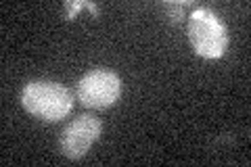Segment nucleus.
<instances>
[{"label": "nucleus", "instance_id": "f03ea898", "mask_svg": "<svg viewBox=\"0 0 251 167\" xmlns=\"http://www.w3.org/2000/svg\"><path fill=\"white\" fill-rule=\"evenodd\" d=\"M188 40L199 57L220 59L228 48V31L209 9H197L188 17Z\"/></svg>", "mask_w": 251, "mask_h": 167}, {"label": "nucleus", "instance_id": "39448f33", "mask_svg": "<svg viewBox=\"0 0 251 167\" xmlns=\"http://www.w3.org/2000/svg\"><path fill=\"white\" fill-rule=\"evenodd\" d=\"M184 6H186V2H163V11H166L170 21L178 25V23L184 19Z\"/></svg>", "mask_w": 251, "mask_h": 167}, {"label": "nucleus", "instance_id": "423d86ee", "mask_svg": "<svg viewBox=\"0 0 251 167\" xmlns=\"http://www.w3.org/2000/svg\"><path fill=\"white\" fill-rule=\"evenodd\" d=\"M90 2H65V9H67V19H75V15L80 13L84 6L88 9Z\"/></svg>", "mask_w": 251, "mask_h": 167}, {"label": "nucleus", "instance_id": "f257e3e1", "mask_svg": "<svg viewBox=\"0 0 251 167\" xmlns=\"http://www.w3.org/2000/svg\"><path fill=\"white\" fill-rule=\"evenodd\" d=\"M21 105L29 115L42 121H61L74 109V94L59 82L34 79L21 92Z\"/></svg>", "mask_w": 251, "mask_h": 167}, {"label": "nucleus", "instance_id": "20e7f679", "mask_svg": "<svg viewBox=\"0 0 251 167\" xmlns=\"http://www.w3.org/2000/svg\"><path fill=\"white\" fill-rule=\"evenodd\" d=\"M100 130H103V125H100L99 117L88 115V113L77 115L61 132V138H59L61 153L67 159H72V161L82 159L90 150L94 142L100 138Z\"/></svg>", "mask_w": 251, "mask_h": 167}, {"label": "nucleus", "instance_id": "7ed1b4c3", "mask_svg": "<svg viewBox=\"0 0 251 167\" xmlns=\"http://www.w3.org/2000/svg\"><path fill=\"white\" fill-rule=\"evenodd\" d=\"M77 100L86 109H109L122 96V79L113 71L92 69L77 82Z\"/></svg>", "mask_w": 251, "mask_h": 167}]
</instances>
